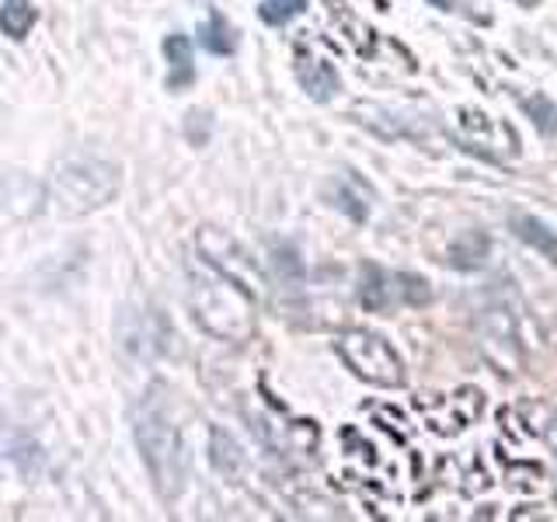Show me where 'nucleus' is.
<instances>
[{"mask_svg":"<svg viewBox=\"0 0 557 522\" xmlns=\"http://www.w3.org/2000/svg\"><path fill=\"white\" fill-rule=\"evenodd\" d=\"M136 443L144 449V460L153 474L157 492L164 498L178 495V487L185 481V435L174 425V414L168 405L164 387H150L136 405Z\"/></svg>","mask_w":557,"mask_h":522,"instance_id":"obj_1","label":"nucleus"},{"mask_svg":"<svg viewBox=\"0 0 557 522\" xmlns=\"http://www.w3.org/2000/svg\"><path fill=\"white\" fill-rule=\"evenodd\" d=\"M191 310L216 338L244 341L255 331L251 296L231 275H191Z\"/></svg>","mask_w":557,"mask_h":522,"instance_id":"obj_2","label":"nucleus"},{"mask_svg":"<svg viewBox=\"0 0 557 522\" xmlns=\"http://www.w3.org/2000/svg\"><path fill=\"white\" fill-rule=\"evenodd\" d=\"M57 199L66 213H91L104 206L119 188V174L112 164L98 161V157H66L57 167Z\"/></svg>","mask_w":557,"mask_h":522,"instance_id":"obj_3","label":"nucleus"},{"mask_svg":"<svg viewBox=\"0 0 557 522\" xmlns=\"http://www.w3.org/2000/svg\"><path fill=\"white\" fill-rule=\"evenodd\" d=\"M338 356L366 383H376V387H400L405 383V362L394 352V345L373 335V331H345L338 338Z\"/></svg>","mask_w":557,"mask_h":522,"instance_id":"obj_4","label":"nucleus"},{"mask_svg":"<svg viewBox=\"0 0 557 522\" xmlns=\"http://www.w3.org/2000/svg\"><path fill=\"white\" fill-rule=\"evenodd\" d=\"M512 234L522 240V244H530L533 251H540L547 261H554L557 265V234L550 231V226L544 220H536V216H512Z\"/></svg>","mask_w":557,"mask_h":522,"instance_id":"obj_5","label":"nucleus"},{"mask_svg":"<svg viewBox=\"0 0 557 522\" xmlns=\"http://www.w3.org/2000/svg\"><path fill=\"white\" fill-rule=\"evenodd\" d=\"M296 77H300V84L307 87V95L318 98V101H327L331 95L338 91V74H335V66H331V63L300 57V63H296Z\"/></svg>","mask_w":557,"mask_h":522,"instance_id":"obj_6","label":"nucleus"},{"mask_svg":"<svg viewBox=\"0 0 557 522\" xmlns=\"http://www.w3.org/2000/svg\"><path fill=\"white\" fill-rule=\"evenodd\" d=\"M391 296H394V286H391V275L376 269V265H362V283H359V303L366 310H387L391 307Z\"/></svg>","mask_w":557,"mask_h":522,"instance_id":"obj_7","label":"nucleus"},{"mask_svg":"<svg viewBox=\"0 0 557 522\" xmlns=\"http://www.w3.org/2000/svg\"><path fill=\"white\" fill-rule=\"evenodd\" d=\"M164 57H168V66H171V77H168V87H182L191 80L196 74V60H191V46L185 35H168L164 39Z\"/></svg>","mask_w":557,"mask_h":522,"instance_id":"obj_8","label":"nucleus"},{"mask_svg":"<svg viewBox=\"0 0 557 522\" xmlns=\"http://www.w3.org/2000/svg\"><path fill=\"white\" fill-rule=\"evenodd\" d=\"M199 39L209 52H213V57H231V52L237 49V35L231 25H226V17L220 11L209 14V22L199 28Z\"/></svg>","mask_w":557,"mask_h":522,"instance_id":"obj_9","label":"nucleus"},{"mask_svg":"<svg viewBox=\"0 0 557 522\" xmlns=\"http://www.w3.org/2000/svg\"><path fill=\"white\" fill-rule=\"evenodd\" d=\"M32 25H35L32 0H4V8H0V28H4L11 39H25Z\"/></svg>","mask_w":557,"mask_h":522,"instance_id":"obj_10","label":"nucleus"},{"mask_svg":"<svg viewBox=\"0 0 557 522\" xmlns=\"http://www.w3.org/2000/svg\"><path fill=\"white\" fill-rule=\"evenodd\" d=\"M487 254V237L484 234H463L460 240H453L449 248V265L453 269H478Z\"/></svg>","mask_w":557,"mask_h":522,"instance_id":"obj_11","label":"nucleus"},{"mask_svg":"<svg viewBox=\"0 0 557 522\" xmlns=\"http://www.w3.org/2000/svg\"><path fill=\"white\" fill-rule=\"evenodd\" d=\"M304 8H307V0H265L258 14H261V22H265V25H286Z\"/></svg>","mask_w":557,"mask_h":522,"instance_id":"obj_12","label":"nucleus"},{"mask_svg":"<svg viewBox=\"0 0 557 522\" xmlns=\"http://www.w3.org/2000/svg\"><path fill=\"white\" fill-rule=\"evenodd\" d=\"M397 289H400V296H405L408 303H429L432 300V289H429V283L425 278H418V275H397Z\"/></svg>","mask_w":557,"mask_h":522,"instance_id":"obj_13","label":"nucleus"},{"mask_svg":"<svg viewBox=\"0 0 557 522\" xmlns=\"http://www.w3.org/2000/svg\"><path fill=\"white\" fill-rule=\"evenodd\" d=\"M527 104H533V109H540L536 126L544 129V133H550V129L557 126V109H550V104H547L544 98H533V101H527Z\"/></svg>","mask_w":557,"mask_h":522,"instance_id":"obj_14","label":"nucleus"},{"mask_svg":"<svg viewBox=\"0 0 557 522\" xmlns=\"http://www.w3.org/2000/svg\"><path fill=\"white\" fill-rule=\"evenodd\" d=\"M429 4H432V8H443V11H449V8H453V0H429Z\"/></svg>","mask_w":557,"mask_h":522,"instance_id":"obj_15","label":"nucleus"},{"mask_svg":"<svg viewBox=\"0 0 557 522\" xmlns=\"http://www.w3.org/2000/svg\"><path fill=\"white\" fill-rule=\"evenodd\" d=\"M512 4H519V8H533L536 0H512Z\"/></svg>","mask_w":557,"mask_h":522,"instance_id":"obj_16","label":"nucleus"}]
</instances>
